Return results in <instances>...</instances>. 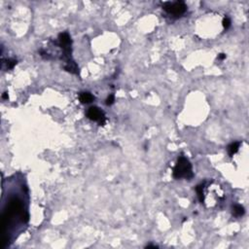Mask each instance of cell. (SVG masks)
<instances>
[{"label":"cell","instance_id":"cell-1","mask_svg":"<svg viewBox=\"0 0 249 249\" xmlns=\"http://www.w3.org/2000/svg\"><path fill=\"white\" fill-rule=\"evenodd\" d=\"M192 166L190 162L184 157H180L178 159L176 166L173 169V177L176 179L180 178H187L190 179L193 177Z\"/></svg>","mask_w":249,"mask_h":249},{"label":"cell","instance_id":"cell-7","mask_svg":"<svg viewBox=\"0 0 249 249\" xmlns=\"http://www.w3.org/2000/svg\"><path fill=\"white\" fill-rule=\"evenodd\" d=\"M239 142L232 143L231 145L229 146V148H228L229 155H230V156H233V154H236V152L239 151Z\"/></svg>","mask_w":249,"mask_h":249},{"label":"cell","instance_id":"cell-5","mask_svg":"<svg viewBox=\"0 0 249 249\" xmlns=\"http://www.w3.org/2000/svg\"><path fill=\"white\" fill-rule=\"evenodd\" d=\"M93 99H95V97L89 92H82L80 95V101L82 103H89Z\"/></svg>","mask_w":249,"mask_h":249},{"label":"cell","instance_id":"cell-13","mask_svg":"<svg viewBox=\"0 0 249 249\" xmlns=\"http://www.w3.org/2000/svg\"><path fill=\"white\" fill-rule=\"evenodd\" d=\"M2 98H3V99H8V93H7V92H4V93H3Z\"/></svg>","mask_w":249,"mask_h":249},{"label":"cell","instance_id":"cell-4","mask_svg":"<svg viewBox=\"0 0 249 249\" xmlns=\"http://www.w3.org/2000/svg\"><path fill=\"white\" fill-rule=\"evenodd\" d=\"M58 41H60V45L61 48L64 50L65 54L68 56L70 53V46H71V38H70L69 34L67 32L60 33L58 36Z\"/></svg>","mask_w":249,"mask_h":249},{"label":"cell","instance_id":"cell-3","mask_svg":"<svg viewBox=\"0 0 249 249\" xmlns=\"http://www.w3.org/2000/svg\"><path fill=\"white\" fill-rule=\"evenodd\" d=\"M87 116L89 120L92 121H96V122H98L99 124H104L105 123V116H104V113L100 110L99 108H97L95 106L91 107L88 110L87 113Z\"/></svg>","mask_w":249,"mask_h":249},{"label":"cell","instance_id":"cell-11","mask_svg":"<svg viewBox=\"0 0 249 249\" xmlns=\"http://www.w3.org/2000/svg\"><path fill=\"white\" fill-rule=\"evenodd\" d=\"M113 102H114V95H109L107 97V99H106V104L107 105H111L113 104Z\"/></svg>","mask_w":249,"mask_h":249},{"label":"cell","instance_id":"cell-8","mask_svg":"<svg viewBox=\"0 0 249 249\" xmlns=\"http://www.w3.org/2000/svg\"><path fill=\"white\" fill-rule=\"evenodd\" d=\"M196 191L198 193V200H200L201 202H204V185H198Z\"/></svg>","mask_w":249,"mask_h":249},{"label":"cell","instance_id":"cell-12","mask_svg":"<svg viewBox=\"0 0 249 249\" xmlns=\"http://www.w3.org/2000/svg\"><path fill=\"white\" fill-rule=\"evenodd\" d=\"M225 57H226V54H220L219 56H218V58H219V60H224Z\"/></svg>","mask_w":249,"mask_h":249},{"label":"cell","instance_id":"cell-9","mask_svg":"<svg viewBox=\"0 0 249 249\" xmlns=\"http://www.w3.org/2000/svg\"><path fill=\"white\" fill-rule=\"evenodd\" d=\"M6 64H7V67L8 68L12 69L16 64H17V60H8L7 62H6Z\"/></svg>","mask_w":249,"mask_h":249},{"label":"cell","instance_id":"cell-6","mask_svg":"<svg viewBox=\"0 0 249 249\" xmlns=\"http://www.w3.org/2000/svg\"><path fill=\"white\" fill-rule=\"evenodd\" d=\"M233 215L236 216V217L242 216L243 214H244L243 206H241L239 204H236L235 206H233Z\"/></svg>","mask_w":249,"mask_h":249},{"label":"cell","instance_id":"cell-10","mask_svg":"<svg viewBox=\"0 0 249 249\" xmlns=\"http://www.w3.org/2000/svg\"><path fill=\"white\" fill-rule=\"evenodd\" d=\"M223 26H224V28L228 29L229 27L231 26V19H230L229 18H225L223 19Z\"/></svg>","mask_w":249,"mask_h":249},{"label":"cell","instance_id":"cell-2","mask_svg":"<svg viewBox=\"0 0 249 249\" xmlns=\"http://www.w3.org/2000/svg\"><path fill=\"white\" fill-rule=\"evenodd\" d=\"M163 10L166 11L168 14L174 15V16H181L184 14L187 10V6L185 5L184 2L178 1L174 3L167 2L163 5Z\"/></svg>","mask_w":249,"mask_h":249}]
</instances>
